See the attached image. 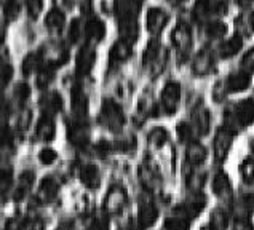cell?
Here are the masks:
<instances>
[{
  "mask_svg": "<svg viewBox=\"0 0 254 230\" xmlns=\"http://www.w3.org/2000/svg\"><path fill=\"white\" fill-rule=\"evenodd\" d=\"M99 121L107 129H111L114 133H119L123 128V125H125V115H123L122 107L114 99H104L99 114Z\"/></svg>",
  "mask_w": 254,
  "mask_h": 230,
  "instance_id": "obj_2",
  "label": "cell"
},
{
  "mask_svg": "<svg viewBox=\"0 0 254 230\" xmlns=\"http://www.w3.org/2000/svg\"><path fill=\"white\" fill-rule=\"evenodd\" d=\"M11 179H13V172L10 168L0 170V192H6L10 189Z\"/></svg>",
  "mask_w": 254,
  "mask_h": 230,
  "instance_id": "obj_43",
  "label": "cell"
},
{
  "mask_svg": "<svg viewBox=\"0 0 254 230\" xmlns=\"http://www.w3.org/2000/svg\"><path fill=\"white\" fill-rule=\"evenodd\" d=\"M234 3H237L238 6H242V8H248V6H251V3L254 2V0H232Z\"/></svg>",
  "mask_w": 254,
  "mask_h": 230,
  "instance_id": "obj_49",
  "label": "cell"
},
{
  "mask_svg": "<svg viewBox=\"0 0 254 230\" xmlns=\"http://www.w3.org/2000/svg\"><path fill=\"white\" fill-rule=\"evenodd\" d=\"M34 172L32 171H24L23 174L19 176V181H18V185L16 189H14V193H13V198L19 201L23 200L29 192H31L32 185H34Z\"/></svg>",
  "mask_w": 254,
  "mask_h": 230,
  "instance_id": "obj_26",
  "label": "cell"
},
{
  "mask_svg": "<svg viewBox=\"0 0 254 230\" xmlns=\"http://www.w3.org/2000/svg\"><path fill=\"white\" fill-rule=\"evenodd\" d=\"M213 192L216 193L219 198H232V185L226 172H217L213 179Z\"/></svg>",
  "mask_w": 254,
  "mask_h": 230,
  "instance_id": "obj_25",
  "label": "cell"
},
{
  "mask_svg": "<svg viewBox=\"0 0 254 230\" xmlns=\"http://www.w3.org/2000/svg\"><path fill=\"white\" fill-rule=\"evenodd\" d=\"M40 106H42V111L43 114L47 115H53L61 112L63 111V106H64V101L61 98V95L58 91H50V93H45V95L42 96L40 99Z\"/></svg>",
  "mask_w": 254,
  "mask_h": 230,
  "instance_id": "obj_17",
  "label": "cell"
},
{
  "mask_svg": "<svg viewBox=\"0 0 254 230\" xmlns=\"http://www.w3.org/2000/svg\"><path fill=\"white\" fill-rule=\"evenodd\" d=\"M58 230H61V229H58Z\"/></svg>",
  "mask_w": 254,
  "mask_h": 230,
  "instance_id": "obj_52",
  "label": "cell"
},
{
  "mask_svg": "<svg viewBox=\"0 0 254 230\" xmlns=\"http://www.w3.org/2000/svg\"><path fill=\"white\" fill-rule=\"evenodd\" d=\"M11 77H13V67L8 62L0 64V90H3L8 86Z\"/></svg>",
  "mask_w": 254,
  "mask_h": 230,
  "instance_id": "obj_38",
  "label": "cell"
},
{
  "mask_svg": "<svg viewBox=\"0 0 254 230\" xmlns=\"http://www.w3.org/2000/svg\"><path fill=\"white\" fill-rule=\"evenodd\" d=\"M179 101H181V86L178 82H168L165 85V88L162 91V107L163 111L173 115L174 112L178 111V106H179Z\"/></svg>",
  "mask_w": 254,
  "mask_h": 230,
  "instance_id": "obj_10",
  "label": "cell"
},
{
  "mask_svg": "<svg viewBox=\"0 0 254 230\" xmlns=\"http://www.w3.org/2000/svg\"><path fill=\"white\" fill-rule=\"evenodd\" d=\"M240 174L246 184H254V158H245L240 165Z\"/></svg>",
  "mask_w": 254,
  "mask_h": 230,
  "instance_id": "obj_34",
  "label": "cell"
},
{
  "mask_svg": "<svg viewBox=\"0 0 254 230\" xmlns=\"http://www.w3.org/2000/svg\"><path fill=\"white\" fill-rule=\"evenodd\" d=\"M45 26H47V29L50 32L60 34L64 29V26H66V16H64V13L60 8H53L47 14Z\"/></svg>",
  "mask_w": 254,
  "mask_h": 230,
  "instance_id": "obj_27",
  "label": "cell"
},
{
  "mask_svg": "<svg viewBox=\"0 0 254 230\" xmlns=\"http://www.w3.org/2000/svg\"><path fill=\"white\" fill-rule=\"evenodd\" d=\"M11 141H13V131L8 126L2 125V126H0V147L10 146Z\"/></svg>",
  "mask_w": 254,
  "mask_h": 230,
  "instance_id": "obj_44",
  "label": "cell"
},
{
  "mask_svg": "<svg viewBox=\"0 0 254 230\" xmlns=\"http://www.w3.org/2000/svg\"><path fill=\"white\" fill-rule=\"evenodd\" d=\"M21 222L16 221V219H10L8 222H6V229L5 230H21Z\"/></svg>",
  "mask_w": 254,
  "mask_h": 230,
  "instance_id": "obj_47",
  "label": "cell"
},
{
  "mask_svg": "<svg viewBox=\"0 0 254 230\" xmlns=\"http://www.w3.org/2000/svg\"><path fill=\"white\" fill-rule=\"evenodd\" d=\"M251 85V74L250 72H245V70H238L230 74L226 78V86L229 93H238V91H245L248 90Z\"/></svg>",
  "mask_w": 254,
  "mask_h": 230,
  "instance_id": "obj_16",
  "label": "cell"
},
{
  "mask_svg": "<svg viewBox=\"0 0 254 230\" xmlns=\"http://www.w3.org/2000/svg\"><path fill=\"white\" fill-rule=\"evenodd\" d=\"M31 96V88H29L27 83H18L16 88H14V99L19 106H23L26 101Z\"/></svg>",
  "mask_w": 254,
  "mask_h": 230,
  "instance_id": "obj_37",
  "label": "cell"
},
{
  "mask_svg": "<svg viewBox=\"0 0 254 230\" xmlns=\"http://www.w3.org/2000/svg\"><path fill=\"white\" fill-rule=\"evenodd\" d=\"M168 141V133H166L165 128H154L152 131L149 133V142L152 144L154 147H158L160 149L163 144Z\"/></svg>",
  "mask_w": 254,
  "mask_h": 230,
  "instance_id": "obj_35",
  "label": "cell"
},
{
  "mask_svg": "<svg viewBox=\"0 0 254 230\" xmlns=\"http://www.w3.org/2000/svg\"><path fill=\"white\" fill-rule=\"evenodd\" d=\"M203 230H213V229H211V227H209V226H208V227H205V229H203Z\"/></svg>",
  "mask_w": 254,
  "mask_h": 230,
  "instance_id": "obj_50",
  "label": "cell"
},
{
  "mask_svg": "<svg viewBox=\"0 0 254 230\" xmlns=\"http://www.w3.org/2000/svg\"><path fill=\"white\" fill-rule=\"evenodd\" d=\"M209 227L213 230H227L229 227V216L224 210H214L211 214V221H209Z\"/></svg>",
  "mask_w": 254,
  "mask_h": 230,
  "instance_id": "obj_32",
  "label": "cell"
},
{
  "mask_svg": "<svg viewBox=\"0 0 254 230\" xmlns=\"http://www.w3.org/2000/svg\"><path fill=\"white\" fill-rule=\"evenodd\" d=\"M67 138L72 146L85 147L90 141V128L86 125V120H72L67 128Z\"/></svg>",
  "mask_w": 254,
  "mask_h": 230,
  "instance_id": "obj_9",
  "label": "cell"
},
{
  "mask_svg": "<svg viewBox=\"0 0 254 230\" xmlns=\"http://www.w3.org/2000/svg\"><path fill=\"white\" fill-rule=\"evenodd\" d=\"M42 66H43V56H42V53L40 52H32V53H29L24 58V61H23V74L31 75L32 72L40 70Z\"/></svg>",
  "mask_w": 254,
  "mask_h": 230,
  "instance_id": "obj_29",
  "label": "cell"
},
{
  "mask_svg": "<svg viewBox=\"0 0 254 230\" xmlns=\"http://www.w3.org/2000/svg\"><path fill=\"white\" fill-rule=\"evenodd\" d=\"M186 158H187L189 165H192V167H200V165L206 160V149L203 147L200 142L193 141L190 144H187Z\"/></svg>",
  "mask_w": 254,
  "mask_h": 230,
  "instance_id": "obj_24",
  "label": "cell"
},
{
  "mask_svg": "<svg viewBox=\"0 0 254 230\" xmlns=\"http://www.w3.org/2000/svg\"><path fill=\"white\" fill-rule=\"evenodd\" d=\"M56 158H58V154L55 152L53 149H50V147L42 149L40 152H39V160L43 165H53L56 162Z\"/></svg>",
  "mask_w": 254,
  "mask_h": 230,
  "instance_id": "obj_42",
  "label": "cell"
},
{
  "mask_svg": "<svg viewBox=\"0 0 254 230\" xmlns=\"http://www.w3.org/2000/svg\"><path fill=\"white\" fill-rule=\"evenodd\" d=\"M192 125L195 128V131L198 134L205 136L208 134L209 128H211V114L205 107L203 103H198L193 107L192 111Z\"/></svg>",
  "mask_w": 254,
  "mask_h": 230,
  "instance_id": "obj_12",
  "label": "cell"
},
{
  "mask_svg": "<svg viewBox=\"0 0 254 230\" xmlns=\"http://www.w3.org/2000/svg\"><path fill=\"white\" fill-rule=\"evenodd\" d=\"M78 176H80L82 184L91 190L98 189L99 184H101V172H99L96 165H93V163L83 165V167L80 168V172H78Z\"/></svg>",
  "mask_w": 254,
  "mask_h": 230,
  "instance_id": "obj_19",
  "label": "cell"
},
{
  "mask_svg": "<svg viewBox=\"0 0 254 230\" xmlns=\"http://www.w3.org/2000/svg\"><path fill=\"white\" fill-rule=\"evenodd\" d=\"M174 2H187V0H174Z\"/></svg>",
  "mask_w": 254,
  "mask_h": 230,
  "instance_id": "obj_51",
  "label": "cell"
},
{
  "mask_svg": "<svg viewBox=\"0 0 254 230\" xmlns=\"http://www.w3.org/2000/svg\"><path fill=\"white\" fill-rule=\"evenodd\" d=\"M166 23H168V14H166L162 8H157V6H152L147 11V18H146V24H147V31L152 35H158L160 34Z\"/></svg>",
  "mask_w": 254,
  "mask_h": 230,
  "instance_id": "obj_15",
  "label": "cell"
},
{
  "mask_svg": "<svg viewBox=\"0 0 254 230\" xmlns=\"http://www.w3.org/2000/svg\"><path fill=\"white\" fill-rule=\"evenodd\" d=\"M106 26L98 16H90L88 21L85 23V35L90 43H96L104 39Z\"/></svg>",
  "mask_w": 254,
  "mask_h": 230,
  "instance_id": "obj_20",
  "label": "cell"
},
{
  "mask_svg": "<svg viewBox=\"0 0 254 230\" xmlns=\"http://www.w3.org/2000/svg\"><path fill=\"white\" fill-rule=\"evenodd\" d=\"M232 230H254V226L251 224V221L240 218V219L235 221L234 229H232Z\"/></svg>",
  "mask_w": 254,
  "mask_h": 230,
  "instance_id": "obj_46",
  "label": "cell"
},
{
  "mask_svg": "<svg viewBox=\"0 0 254 230\" xmlns=\"http://www.w3.org/2000/svg\"><path fill=\"white\" fill-rule=\"evenodd\" d=\"M82 34H85V26H82L80 19H72L69 26V40L72 43H77L82 39Z\"/></svg>",
  "mask_w": 254,
  "mask_h": 230,
  "instance_id": "obj_36",
  "label": "cell"
},
{
  "mask_svg": "<svg viewBox=\"0 0 254 230\" xmlns=\"http://www.w3.org/2000/svg\"><path fill=\"white\" fill-rule=\"evenodd\" d=\"M178 131V138L181 142H186V144H190L195 141V134H197V131H195V128L192 123H187V121H181V123L178 125L176 128Z\"/></svg>",
  "mask_w": 254,
  "mask_h": 230,
  "instance_id": "obj_31",
  "label": "cell"
},
{
  "mask_svg": "<svg viewBox=\"0 0 254 230\" xmlns=\"http://www.w3.org/2000/svg\"><path fill=\"white\" fill-rule=\"evenodd\" d=\"M158 218V210L155 203L149 197H142L139 200V208H137V226L141 230H147L155 224Z\"/></svg>",
  "mask_w": 254,
  "mask_h": 230,
  "instance_id": "obj_6",
  "label": "cell"
},
{
  "mask_svg": "<svg viewBox=\"0 0 254 230\" xmlns=\"http://www.w3.org/2000/svg\"><path fill=\"white\" fill-rule=\"evenodd\" d=\"M240 66H242V70L245 72H254V48L248 50L243 58H242V62H240Z\"/></svg>",
  "mask_w": 254,
  "mask_h": 230,
  "instance_id": "obj_41",
  "label": "cell"
},
{
  "mask_svg": "<svg viewBox=\"0 0 254 230\" xmlns=\"http://www.w3.org/2000/svg\"><path fill=\"white\" fill-rule=\"evenodd\" d=\"M8 112H10V107H8V104L6 103H0V120H3L6 115H8Z\"/></svg>",
  "mask_w": 254,
  "mask_h": 230,
  "instance_id": "obj_48",
  "label": "cell"
},
{
  "mask_svg": "<svg viewBox=\"0 0 254 230\" xmlns=\"http://www.w3.org/2000/svg\"><path fill=\"white\" fill-rule=\"evenodd\" d=\"M19 0H3V11L8 19H14L19 13Z\"/></svg>",
  "mask_w": 254,
  "mask_h": 230,
  "instance_id": "obj_39",
  "label": "cell"
},
{
  "mask_svg": "<svg viewBox=\"0 0 254 230\" xmlns=\"http://www.w3.org/2000/svg\"><path fill=\"white\" fill-rule=\"evenodd\" d=\"M171 40L176 47L179 58H187L189 53H190V47H192V31H190V26L184 21H179L176 24V27L173 29V34H171Z\"/></svg>",
  "mask_w": 254,
  "mask_h": 230,
  "instance_id": "obj_3",
  "label": "cell"
},
{
  "mask_svg": "<svg viewBox=\"0 0 254 230\" xmlns=\"http://www.w3.org/2000/svg\"><path fill=\"white\" fill-rule=\"evenodd\" d=\"M55 133H56V126H55L53 117L52 115L43 114L37 123V128H35V136H37V139L43 141V142H48L55 138Z\"/></svg>",
  "mask_w": 254,
  "mask_h": 230,
  "instance_id": "obj_21",
  "label": "cell"
},
{
  "mask_svg": "<svg viewBox=\"0 0 254 230\" xmlns=\"http://www.w3.org/2000/svg\"><path fill=\"white\" fill-rule=\"evenodd\" d=\"M205 32L209 39L217 40V39H222L224 35L227 32V26L222 23L219 19H213V21H208L206 26H205Z\"/></svg>",
  "mask_w": 254,
  "mask_h": 230,
  "instance_id": "obj_30",
  "label": "cell"
},
{
  "mask_svg": "<svg viewBox=\"0 0 254 230\" xmlns=\"http://www.w3.org/2000/svg\"><path fill=\"white\" fill-rule=\"evenodd\" d=\"M144 0H115V11L119 18V29L122 34V40L133 43L137 40L139 35V18L141 6Z\"/></svg>",
  "mask_w": 254,
  "mask_h": 230,
  "instance_id": "obj_1",
  "label": "cell"
},
{
  "mask_svg": "<svg viewBox=\"0 0 254 230\" xmlns=\"http://www.w3.org/2000/svg\"><path fill=\"white\" fill-rule=\"evenodd\" d=\"M232 117H234L235 123L240 126L254 125V99L240 101L232 112Z\"/></svg>",
  "mask_w": 254,
  "mask_h": 230,
  "instance_id": "obj_11",
  "label": "cell"
},
{
  "mask_svg": "<svg viewBox=\"0 0 254 230\" xmlns=\"http://www.w3.org/2000/svg\"><path fill=\"white\" fill-rule=\"evenodd\" d=\"M26 8L27 14L31 18H39V14L42 13L43 8V0H26Z\"/></svg>",
  "mask_w": 254,
  "mask_h": 230,
  "instance_id": "obj_40",
  "label": "cell"
},
{
  "mask_svg": "<svg viewBox=\"0 0 254 230\" xmlns=\"http://www.w3.org/2000/svg\"><path fill=\"white\" fill-rule=\"evenodd\" d=\"M243 47V39L238 34L232 35L230 39H227L226 42H222V45L219 48V55L222 58H232L235 56Z\"/></svg>",
  "mask_w": 254,
  "mask_h": 230,
  "instance_id": "obj_28",
  "label": "cell"
},
{
  "mask_svg": "<svg viewBox=\"0 0 254 230\" xmlns=\"http://www.w3.org/2000/svg\"><path fill=\"white\" fill-rule=\"evenodd\" d=\"M128 201L127 192L122 189L120 185H114L111 187V190L107 192L106 200H104V211L111 216H115L122 213V210L125 208Z\"/></svg>",
  "mask_w": 254,
  "mask_h": 230,
  "instance_id": "obj_7",
  "label": "cell"
},
{
  "mask_svg": "<svg viewBox=\"0 0 254 230\" xmlns=\"http://www.w3.org/2000/svg\"><path fill=\"white\" fill-rule=\"evenodd\" d=\"M94 61H96V52H94L93 43L88 42V43H85L77 53V59H75L77 74L80 77L88 75L94 66Z\"/></svg>",
  "mask_w": 254,
  "mask_h": 230,
  "instance_id": "obj_8",
  "label": "cell"
},
{
  "mask_svg": "<svg viewBox=\"0 0 254 230\" xmlns=\"http://www.w3.org/2000/svg\"><path fill=\"white\" fill-rule=\"evenodd\" d=\"M58 192H60V184H58V181L55 177L52 176H47L42 179V182L39 185V200L45 201V203H48V201H53L58 195Z\"/></svg>",
  "mask_w": 254,
  "mask_h": 230,
  "instance_id": "obj_22",
  "label": "cell"
},
{
  "mask_svg": "<svg viewBox=\"0 0 254 230\" xmlns=\"http://www.w3.org/2000/svg\"><path fill=\"white\" fill-rule=\"evenodd\" d=\"M70 98H72V114H74V118L86 120V115H88V98H86L80 85H75L72 88Z\"/></svg>",
  "mask_w": 254,
  "mask_h": 230,
  "instance_id": "obj_13",
  "label": "cell"
},
{
  "mask_svg": "<svg viewBox=\"0 0 254 230\" xmlns=\"http://www.w3.org/2000/svg\"><path fill=\"white\" fill-rule=\"evenodd\" d=\"M192 70L195 75H206L214 70V55L211 50H200L192 61Z\"/></svg>",
  "mask_w": 254,
  "mask_h": 230,
  "instance_id": "obj_14",
  "label": "cell"
},
{
  "mask_svg": "<svg viewBox=\"0 0 254 230\" xmlns=\"http://www.w3.org/2000/svg\"><path fill=\"white\" fill-rule=\"evenodd\" d=\"M162 230H190V221L178 214L174 218L166 219Z\"/></svg>",
  "mask_w": 254,
  "mask_h": 230,
  "instance_id": "obj_33",
  "label": "cell"
},
{
  "mask_svg": "<svg viewBox=\"0 0 254 230\" xmlns=\"http://www.w3.org/2000/svg\"><path fill=\"white\" fill-rule=\"evenodd\" d=\"M165 50L162 48V43L160 40H158L157 37L155 39H150L146 50H144V55H142V62L146 67H152L154 64L158 61V58H160L163 55Z\"/></svg>",
  "mask_w": 254,
  "mask_h": 230,
  "instance_id": "obj_23",
  "label": "cell"
},
{
  "mask_svg": "<svg viewBox=\"0 0 254 230\" xmlns=\"http://www.w3.org/2000/svg\"><path fill=\"white\" fill-rule=\"evenodd\" d=\"M227 93H229V90H227V86H226V80L216 83L214 91H213V96H214L216 101H222L224 98L227 96Z\"/></svg>",
  "mask_w": 254,
  "mask_h": 230,
  "instance_id": "obj_45",
  "label": "cell"
},
{
  "mask_svg": "<svg viewBox=\"0 0 254 230\" xmlns=\"http://www.w3.org/2000/svg\"><path fill=\"white\" fill-rule=\"evenodd\" d=\"M205 206H206V198H205V195H203L201 192H193L192 195H189L184 200L183 205L178 206L176 213L179 216H183V218L190 221L193 218H197V216L203 210H205Z\"/></svg>",
  "mask_w": 254,
  "mask_h": 230,
  "instance_id": "obj_5",
  "label": "cell"
},
{
  "mask_svg": "<svg viewBox=\"0 0 254 230\" xmlns=\"http://www.w3.org/2000/svg\"><path fill=\"white\" fill-rule=\"evenodd\" d=\"M131 43H128L125 40H119L114 43V47L111 48V55H109V59H111V66H119V64L125 62L129 56H131L133 50H131Z\"/></svg>",
  "mask_w": 254,
  "mask_h": 230,
  "instance_id": "obj_18",
  "label": "cell"
},
{
  "mask_svg": "<svg viewBox=\"0 0 254 230\" xmlns=\"http://www.w3.org/2000/svg\"><path fill=\"white\" fill-rule=\"evenodd\" d=\"M234 136L235 131L230 129L229 126H221L219 129L216 131L214 136V158L217 163H222L226 160V157L229 155V150L232 147V141H234Z\"/></svg>",
  "mask_w": 254,
  "mask_h": 230,
  "instance_id": "obj_4",
  "label": "cell"
}]
</instances>
